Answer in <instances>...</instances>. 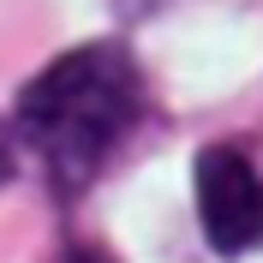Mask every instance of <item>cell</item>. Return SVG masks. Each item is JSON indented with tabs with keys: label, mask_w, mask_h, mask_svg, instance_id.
I'll use <instances>...</instances> for the list:
<instances>
[{
	"label": "cell",
	"mask_w": 263,
	"mask_h": 263,
	"mask_svg": "<svg viewBox=\"0 0 263 263\" xmlns=\"http://www.w3.org/2000/svg\"><path fill=\"white\" fill-rule=\"evenodd\" d=\"M114 6H120L126 18H144V12H156V6H162V0H114Z\"/></svg>",
	"instance_id": "cell-5"
},
{
	"label": "cell",
	"mask_w": 263,
	"mask_h": 263,
	"mask_svg": "<svg viewBox=\"0 0 263 263\" xmlns=\"http://www.w3.org/2000/svg\"><path fill=\"white\" fill-rule=\"evenodd\" d=\"M12 180V138H6V126H0V185Z\"/></svg>",
	"instance_id": "cell-4"
},
{
	"label": "cell",
	"mask_w": 263,
	"mask_h": 263,
	"mask_svg": "<svg viewBox=\"0 0 263 263\" xmlns=\"http://www.w3.org/2000/svg\"><path fill=\"white\" fill-rule=\"evenodd\" d=\"M54 263H114V257H108L102 246H66V251H60Z\"/></svg>",
	"instance_id": "cell-3"
},
{
	"label": "cell",
	"mask_w": 263,
	"mask_h": 263,
	"mask_svg": "<svg viewBox=\"0 0 263 263\" xmlns=\"http://www.w3.org/2000/svg\"><path fill=\"white\" fill-rule=\"evenodd\" d=\"M192 192H197V221L221 257H246L263 246V174L246 149L210 144L192 167Z\"/></svg>",
	"instance_id": "cell-2"
},
{
	"label": "cell",
	"mask_w": 263,
	"mask_h": 263,
	"mask_svg": "<svg viewBox=\"0 0 263 263\" xmlns=\"http://www.w3.org/2000/svg\"><path fill=\"white\" fill-rule=\"evenodd\" d=\"M144 114V78L120 42H84L18 96V138L42 156L60 197L84 192Z\"/></svg>",
	"instance_id": "cell-1"
}]
</instances>
